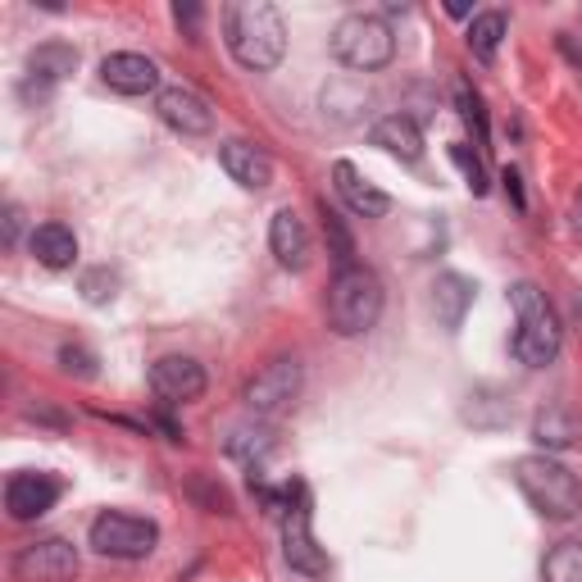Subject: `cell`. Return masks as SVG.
I'll use <instances>...</instances> for the list:
<instances>
[{
	"label": "cell",
	"instance_id": "obj_1",
	"mask_svg": "<svg viewBox=\"0 0 582 582\" xmlns=\"http://www.w3.org/2000/svg\"><path fill=\"white\" fill-rule=\"evenodd\" d=\"M224 37L241 69L269 73L287 55V23L269 0H232L224 10Z\"/></svg>",
	"mask_w": 582,
	"mask_h": 582
},
{
	"label": "cell",
	"instance_id": "obj_2",
	"mask_svg": "<svg viewBox=\"0 0 582 582\" xmlns=\"http://www.w3.org/2000/svg\"><path fill=\"white\" fill-rule=\"evenodd\" d=\"M510 305H514V342H510L514 360L528 364V369H546V364L560 355V342H564L556 305L546 300V292L537 283H514Z\"/></svg>",
	"mask_w": 582,
	"mask_h": 582
},
{
	"label": "cell",
	"instance_id": "obj_3",
	"mask_svg": "<svg viewBox=\"0 0 582 582\" xmlns=\"http://www.w3.org/2000/svg\"><path fill=\"white\" fill-rule=\"evenodd\" d=\"M383 278L374 269L351 264L336 269V278L328 287V328L336 336H360L383 319Z\"/></svg>",
	"mask_w": 582,
	"mask_h": 582
},
{
	"label": "cell",
	"instance_id": "obj_4",
	"mask_svg": "<svg viewBox=\"0 0 582 582\" xmlns=\"http://www.w3.org/2000/svg\"><path fill=\"white\" fill-rule=\"evenodd\" d=\"M514 482L541 518H573L582 510V487H578L573 469L560 465V459H550V455L514 459Z\"/></svg>",
	"mask_w": 582,
	"mask_h": 582
},
{
	"label": "cell",
	"instance_id": "obj_5",
	"mask_svg": "<svg viewBox=\"0 0 582 582\" xmlns=\"http://www.w3.org/2000/svg\"><path fill=\"white\" fill-rule=\"evenodd\" d=\"M332 55L342 59L346 69L374 73V69L391 65L396 33H391V23L378 19V14H346L342 23L332 27Z\"/></svg>",
	"mask_w": 582,
	"mask_h": 582
},
{
	"label": "cell",
	"instance_id": "obj_6",
	"mask_svg": "<svg viewBox=\"0 0 582 582\" xmlns=\"http://www.w3.org/2000/svg\"><path fill=\"white\" fill-rule=\"evenodd\" d=\"M91 550L110 560H146L160 541V528L141 514H124V510H105L91 518V533H87Z\"/></svg>",
	"mask_w": 582,
	"mask_h": 582
},
{
	"label": "cell",
	"instance_id": "obj_7",
	"mask_svg": "<svg viewBox=\"0 0 582 582\" xmlns=\"http://www.w3.org/2000/svg\"><path fill=\"white\" fill-rule=\"evenodd\" d=\"M283 556L296 573H328V556L323 546L315 541V528H310V505H305V487L292 482L287 487V510H283Z\"/></svg>",
	"mask_w": 582,
	"mask_h": 582
},
{
	"label": "cell",
	"instance_id": "obj_8",
	"mask_svg": "<svg viewBox=\"0 0 582 582\" xmlns=\"http://www.w3.org/2000/svg\"><path fill=\"white\" fill-rule=\"evenodd\" d=\"M300 383H305V374H300V360H292V355H278V360H269L264 369H260V374L247 383V396H241V401L251 406V414H264V419H273V414H283V410H292V406H296Z\"/></svg>",
	"mask_w": 582,
	"mask_h": 582
},
{
	"label": "cell",
	"instance_id": "obj_9",
	"mask_svg": "<svg viewBox=\"0 0 582 582\" xmlns=\"http://www.w3.org/2000/svg\"><path fill=\"white\" fill-rule=\"evenodd\" d=\"M19 582H73L78 578V550L65 537H42L27 541L14 556Z\"/></svg>",
	"mask_w": 582,
	"mask_h": 582
},
{
	"label": "cell",
	"instance_id": "obj_10",
	"mask_svg": "<svg viewBox=\"0 0 582 582\" xmlns=\"http://www.w3.org/2000/svg\"><path fill=\"white\" fill-rule=\"evenodd\" d=\"M150 391L169 406H187L205 396V369L192 355H164L150 364Z\"/></svg>",
	"mask_w": 582,
	"mask_h": 582
},
{
	"label": "cell",
	"instance_id": "obj_11",
	"mask_svg": "<svg viewBox=\"0 0 582 582\" xmlns=\"http://www.w3.org/2000/svg\"><path fill=\"white\" fill-rule=\"evenodd\" d=\"M59 492H65V482L55 473H14L5 482V510H10V518H19V524H33V518L55 510Z\"/></svg>",
	"mask_w": 582,
	"mask_h": 582
},
{
	"label": "cell",
	"instance_id": "obj_12",
	"mask_svg": "<svg viewBox=\"0 0 582 582\" xmlns=\"http://www.w3.org/2000/svg\"><path fill=\"white\" fill-rule=\"evenodd\" d=\"M156 114L164 118L173 133H182V137H205V133H214V110H209L205 96H196L192 87H169V91H160Z\"/></svg>",
	"mask_w": 582,
	"mask_h": 582
},
{
	"label": "cell",
	"instance_id": "obj_13",
	"mask_svg": "<svg viewBox=\"0 0 582 582\" xmlns=\"http://www.w3.org/2000/svg\"><path fill=\"white\" fill-rule=\"evenodd\" d=\"M101 82L118 91V96H146V91H156L160 69H156V59H146L137 50H114L101 59Z\"/></svg>",
	"mask_w": 582,
	"mask_h": 582
},
{
	"label": "cell",
	"instance_id": "obj_14",
	"mask_svg": "<svg viewBox=\"0 0 582 582\" xmlns=\"http://www.w3.org/2000/svg\"><path fill=\"white\" fill-rule=\"evenodd\" d=\"M269 251H273V260H278L283 269H292V273H300L305 264H310L315 241H310V228H305V219H300L296 209H278V214H273Z\"/></svg>",
	"mask_w": 582,
	"mask_h": 582
},
{
	"label": "cell",
	"instance_id": "obj_15",
	"mask_svg": "<svg viewBox=\"0 0 582 582\" xmlns=\"http://www.w3.org/2000/svg\"><path fill=\"white\" fill-rule=\"evenodd\" d=\"M332 187H336V196L346 201L351 214H360V219H383V214L391 209V196L378 192L374 182L364 178L351 160H336V164H332Z\"/></svg>",
	"mask_w": 582,
	"mask_h": 582
},
{
	"label": "cell",
	"instance_id": "obj_16",
	"mask_svg": "<svg viewBox=\"0 0 582 582\" xmlns=\"http://www.w3.org/2000/svg\"><path fill=\"white\" fill-rule=\"evenodd\" d=\"M219 164H224V173L237 182V187H247V192H264L273 182V160L251 141H224L219 146Z\"/></svg>",
	"mask_w": 582,
	"mask_h": 582
},
{
	"label": "cell",
	"instance_id": "obj_17",
	"mask_svg": "<svg viewBox=\"0 0 582 582\" xmlns=\"http://www.w3.org/2000/svg\"><path fill=\"white\" fill-rule=\"evenodd\" d=\"M73 69H78V50L69 42H46V46H37L33 55H27V82H23V91H37V96H46V91L59 87Z\"/></svg>",
	"mask_w": 582,
	"mask_h": 582
},
{
	"label": "cell",
	"instance_id": "obj_18",
	"mask_svg": "<svg viewBox=\"0 0 582 582\" xmlns=\"http://www.w3.org/2000/svg\"><path fill=\"white\" fill-rule=\"evenodd\" d=\"M369 141L378 150H387L391 160H406V164H414L423 156V133H419V124H414L410 114H387V118H378Z\"/></svg>",
	"mask_w": 582,
	"mask_h": 582
},
{
	"label": "cell",
	"instance_id": "obj_19",
	"mask_svg": "<svg viewBox=\"0 0 582 582\" xmlns=\"http://www.w3.org/2000/svg\"><path fill=\"white\" fill-rule=\"evenodd\" d=\"M473 283L465 278V273H437V283H433V315L446 332H455L459 323H465L469 315V305H473Z\"/></svg>",
	"mask_w": 582,
	"mask_h": 582
},
{
	"label": "cell",
	"instance_id": "obj_20",
	"mask_svg": "<svg viewBox=\"0 0 582 582\" xmlns=\"http://www.w3.org/2000/svg\"><path fill=\"white\" fill-rule=\"evenodd\" d=\"M27 251H33L37 264H46V269H73V260H78V237L65 224H37L33 237H27Z\"/></svg>",
	"mask_w": 582,
	"mask_h": 582
},
{
	"label": "cell",
	"instance_id": "obj_21",
	"mask_svg": "<svg viewBox=\"0 0 582 582\" xmlns=\"http://www.w3.org/2000/svg\"><path fill=\"white\" fill-rule=\"evenodd\" d=\"M578 437H582V423L569 406H546L533 419V442L546 450H569V446H578Z\"/></svg>",
	"mask_w": 582,
	"mask_h": 582
},
{
	"label": "cell",
	"instance_id": "obj_22",
	"mask_svg": "<svg viewBox=\"0 0 582 582\" xmlns=\"http://www.w3.org/2000/svg\"><path fill=\"white\" fill-rule=\"evenodd\" d=\"M369 105V91H364L360 82H328L323 87V114H332L336 124H355L360 110Z\"/></svg>",
	"mask_w": 582,
	"mask_h": 582
},
{
	"label": "cell",
	"instance_id": "obj_23",
	"mask_svg": "<svg viewBox=\"0 0 582 582\" xmlns=\"http://www.w3.org/2000/svg\"><path fill=\"white\" fill-rule=\"evenodd\" d=\"M501 42H505V14L501 10L473 14V23H469V50L482 59V65H487V59H497Z\"/></svg>",
	"mask_w": 582,
	"mask_h": 582
},
{
	"label": "cell",
	"instance_id": "obj_24",
	"mask_svg": "<svg viewBox=\"0 0 582 582\" xmlns=\"http://www.w3.org/2000/svg\"><path fill=\"white\" fill-rule=\"evenodd\" d=\"M541 582H582V541L550 546V556L541 560Z\"/></svg>",
	"mask_w": 582,
	"mask_h": 582
},
{
	"label": "cell",
	"instance_id": "obj_25",
	"mask_svg": "<svg viewBox=\"0 0 582 582\" xmlns=\"http://www.w3.org/2000/svg\"><path fill=\"white\" fill-rule=\"evenodd\" d=\"M273 450V427H232L228 437V455L241 459V465H255V459H264Z\"/></svg>",
	"mask_w": 582,
	"mask_h": 582
},
{
	"label": "cell",
	"instance_id": "obj_26",
	"mask_svg": "<svg viewBox=\"0 0 582 582\" xmlns=\"http://www.w3.org/2000/svg\"><path fill=\"white\" fill-rule=\"evenodd\" d=\"M319 214H323V237H328V255L336 260V269H351L355 264V241H351V232H346V219L336 209H328V201L319 205Z\"/></svg>",
	"mask_w": 582,
	"mask_h": 582
},
{
	"label": "cell",
	"instance_id": "obj_27",
	"mask_svg": "<svg viewBox=\"0 0 582 582\" xmlns=\"http://www.w3.org/2000/svg\"><path fill=\"white\" fill-rule=\"evenodd\" d=\"M450 160L459 164V173H465V182H469V192H473V196H487V169H482V160L473 156V146H465V141H455V146H450Z\"/></svg>",
	"mask_w": 582,
	"mask_h": 582
},
{
	"label": "cell",
	"instance_id": "obj_28",
	"mask_svg": "<svg viewBox=\"0 0 582 582\" xmlns=\"http://www.w3.org/2000/svg\"><path fill=\"white\" fill-rule=\"evenodd\" d=\"M455 101H459V118L473 128V137H478V146H487V110H482V96L478 91H469L465 82H459V91H455Z\"/></svg>",
	"mask_w": 582,
	"mask_h": 582
},
{
	"label": "cell",
	"instance_id": "obj_29",
	"mask_svg": "<svg viewBox=\"0 0 582 582\" xmlns=\"http://www.w3.org/2000/svg\"><path fill=\"white\" fill-rule=\"evenodd\" d=\"M114 287H118V278H114L110 269H91V273H82V296H87L91 305L114 300Z\"/></svg>",
	"mask_w": 582,
	"mask_h": 582
},
{
	"label": "cell",
	"instance_id": "obj_30",
	"mask_svg": "<svg viewBox=\"0 0 582 582\" xmlns=\"http://www.w3.org/2000/svg\"><path fill=\"white\" fill-rule=\"evenodd\" d=\"M59 369L73 378H96V355L82 346H59Z\"/></svg>",
	"mask_w": 582,
	"mask_h": 582
},
{
	"label": "cell",
	"instance_id": "obj_31",
	"mask_svg": "<svg viewBox=\"0 0 582 582\" xmlns=\"http://www.w3.org/2000/svg\"><path fill=\"white\" fill-rule=\"evenodd\" d=\"M173 19H178V27H187V33L196 37V23H201V10L196 5H173Z\"/></svg>",
	"mask_w": 582,
	"mask_h": 582
},
{
	"label": "cell",
	"instance_id": "obj_32",
	"mask_svg": "<svg viewBox=\"0 0 582 582\" xmlns=\"http://www.w3.org/2000/svg\"><path fill=\"white\" fill-rule=\"evenodd\" d=\"M501 182H505V192H510V201H514L518 209H528V201H524V182H518V173H514V169H505V178H501Z\"/></svg>",
	"mask_w": 582,
	"mask_h": 582
},
{
	"label": "cell",
	"instance_id": "obj_33",
	"mask_svg": "<svg viewBox=\"0 0 582 582\" xmlns=\"http://www.w3.org/2000/svg\"><path fill=\"white\" fill-rule=\"evenodd\" d=\"M5 241H10V247L19 241V205H10V209H5Z\"/></svg>",
	"mask_w": 582,
	"mask_h": 582
},
{
	"label": "cell",
	"instance_id": "obj_34",
	"mask_svg": "<svg viewBox=\"0 0 582 582\" xmlns=\"http://www.w3.org/2000/svg\"><path fill=\"white\" fill-rule=\"evenodd\" d=\"M446 14H450V19H465V14H469V5H465V0H450Z\"/></svg>",
	"mask_w": 582,
	"mask_h": 582
},
{
	"label": "cell",
	"instance_id": "obj_35",
	"mask_svg": "<svg viewBox=\"0 0 582 582\" xmlns=\"http://www.w3.org/2000/svg\"><path fill=\"white\" fill-rule=\"evenodd\" d=\"M573 232L582 237V196H578V205H573Z\"/></svg>",
	"mask_w": 582,
	"mask_h": 582
}]
</instances>
